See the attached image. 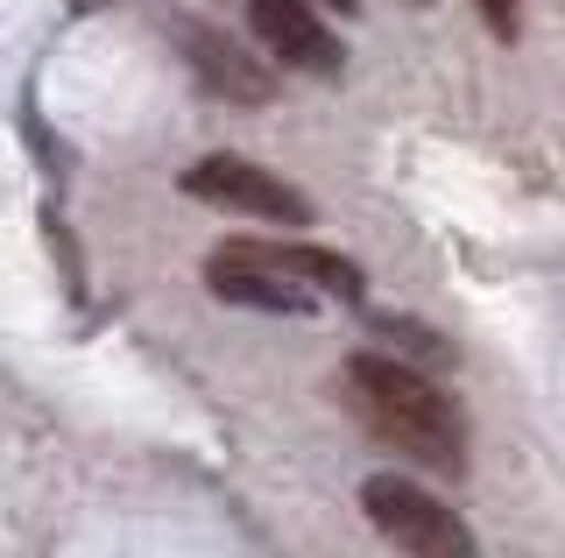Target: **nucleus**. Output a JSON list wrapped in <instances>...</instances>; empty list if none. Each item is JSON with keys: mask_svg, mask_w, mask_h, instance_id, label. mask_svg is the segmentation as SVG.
Returning a JSON list of instances; mask_svg holds the SVG:
<instances>
[{"mask_svg": "<svg viewBox=\"0 0 565 558\" xmlns=\"http://www.w3.org/2000/svg\"><path fill=\"white\" fill-rule=\"evenodd\" d=\"M340 382H347V410L388 452H403L417 466H438V474H467V417H459V404L431 375H417L396 354H353Z\"/></svg>", "mask_w": 565, "mask_h": 558, "instance_id": "1", "label": "nucleus"}, {"mask_svg": "<svg viewBox=\"0 0 565 558\" xmlns=\"http://www.w3.org/2000/svg\"><path fill=\"white\" fill-rule=\"evenodd\" d=\"M361 509L388 545L411 551V558H473V530L438 495H424V487L403 481V474H375L361 487Z\"/></svg>", "mask_w": 565, "mask_h": 558, "instance_id": "2", "label": "nucleus"}, {"mask_svg": "<svg viewBox=\"0 0 565 558\" xmlns=\"http://www.w3.org/2000/svg\"><path fill=\"white\" fill-rule=\"evenodd\" d=\"M184 191L205 205H226V213H247V219H269V226H305L311 219V198L297 184H282L276 170L247 163V155H199L184 170Z\"/></svg>", "mask_w": 565, "mask_h": 558, "instance_id": "3", "label": "nucleus"}, {"mask_svg": "<svg viewBox=\"0 0 565 558\" xmlns=\"http://www.w3.org/2000/svg\"><path fill=\"white\" fill-rule=\"evenodd\" d=\"M247 29H255L262 57L290 64L305 78H332L347 64V43L311 14V0H247Z\"/></svg>", "mask_w": 565, "mask_h": 558, "instance_id": "4", "label": "nucleus"}, {"mask_svg": "<svg viewBox=\"0 0 565 558\" xmlns=\"http://www.w3.org/2000/svg\"><path fill=\"white\" fill-rule=\"evenodd\" d=\"M205 283H212V298H226V304L282 311V319H305V311L318 304L305 283H290V276H276V269H269V261L247 255V240H226V248H212V255H205Z\"/></svg>", "mask_w": 565, "mask_h": 558, "instance_id": "5", "label": "nucleus"}, {"mask_svg": "<svg viewBox=\"0 0 565 558\" xmlns=\"http://www.w3.org/2000/svg\"><path fill=\"white\" fill-rule=\"evenodd\" d=\"M177 43H184L191 72L220 99H234V107H262V99H269V64H262V50H241L212 22H177Z\"/></svg>", "mask_w": 565, "mask_h": 558, "instance_id": "6", "label": "nucleus"}, {"mask_svg": "<svg viewBox=\"0 0 565 558\" xmlns=\"http://www.w3.org/2000/svg\"><path fill=\"white\" fill-rule=\"evenodd\" d=\"M247 255L255 261H269L276 276H290V283H305L311 298H361L367 290V276L353 269L347 255H332V248H305V240H247Z\"/></svg>", "mask_w": 565, "mask_h": 558, "instance_id": "7", "label": "nucleus"}, {"mask_svg": "<svg viewBox=\"0 0 565 558\" xmlns=\"http://www.w3.org/2000/svg\"><path fill=\"white\" fill-rule=\"evenodd\" d=\"M375 333H382V340H403V346H411V354H424V361H452V346L431 340V333H424V325H411V319H382Z\"/></svg>", "mask_w": 565, "mask_h": 558, "instance_id": "8", "label": "nucleus"}, {"mask_svg": "<svg viewBox=\"0 0 565 558\" xmlns=\"http://www.w3.org/2000/svg\"><path fill=\"white\" fill-rule=\"evenodd\" d=\"M473 8H481V22H488L502 43H516V29H523V0H473Z\"/></svg>", "mask_w": 565, "mask_h": 558, "instance_id": "9", "label": "nucleus"}, {"mask_svg": "<svg viewBox=\"0 0 565 558\" xmlns=\"http://www.w3.org/2000/svg\"><path fill=\"white\" fill-rule=\"evenodd\" d=\"M332 8H353V0H332Z\"/></svg>", "mask_w": 565, "mask_h": 558, "instance_id": "10", "label": "nucleus"}]
</instances>
